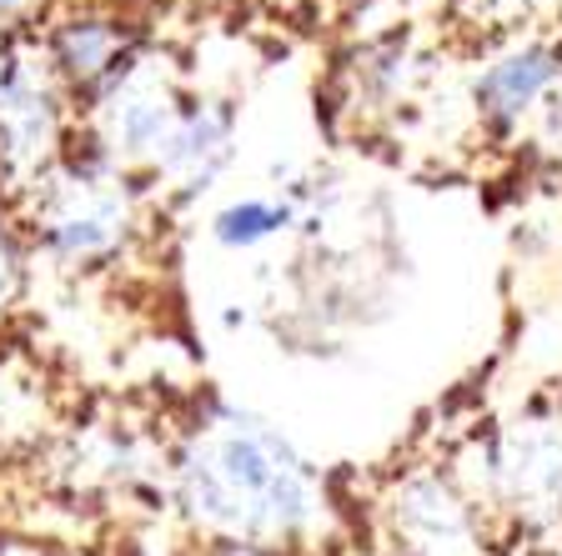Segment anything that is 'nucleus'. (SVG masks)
Returning a JSON list of instances; mask_svg holds the SVG:
<instances>
[{
    "mask_svg": "<svg viewBox=\"0 0 562 556\" xmlns=\"http://www.w3.org/2000/svg\"><path fill=\"white\" fill-rule=\"evenodd\" d=\"M176 507L222 546H296L322 532L327 497L312 462L271 421L216 406L191 427L171 466Z\"/></svg>",
    "mask_w": 562,
    "mask_h": 556,
    "instance_id": "nucleus-1",
    "label": "nucleus"
},
{
    "mask_svg": "<svg viewBox=\"0 0 562 556\" xmlns=\"http://www.w3.org/2000/svg\"><path fill=\"white\" fill-rule=\"evenodd\" d=\"M35 246L70 271L105 266L136 236V191L86 140V156L66 146L56 166L31 185Z\"/></svg>",
    "mask_w": 562,
    "mask_h": 556,
    "instance_id": "nucleus-2",
    "label": "nucleus"
},
{
    "mask_svg": "<svg viewBox=\"0 0 562 556\" xmlns=\"http://www.w3.org/2000/svg\"><path fill=\"white\" fill-rule=\"evenodd\" d=\"M472 452L482 462V476L457 481V487L477 507L487 497L497 511H513L527 526L562 522V421L522 417L482 436Z\"/></svg>",
    "mask_w": 562,
    "mask_h": 556,
    "instance_id": "nucleus-3",
    "label": "nucleus"
},
{
    "mask_svg": "<svg viewBox=\"0 0 562 556\" xmlns=\"http://www.w3.org/2000/svg\"><path fill=\"white\" fill-rule=\"evenodd\" d=\"M187 105L191 101L181 95L171 70L161 60L140 56L126 81L86 116L91 121V146L116 171H126V166H156V156L166 151V140H171Z\"/></svg>",
    "mask_w": 562,
    "mask_h": 556,
    "instance_id": "nucleus-4",
    "label": "nucleus"
},
{
    "mask_svg": "<svg viewBox=\"0 0 562 556\" xmlns=\"http://www.w3.org/2000/svg\"><path fill=\"white\" fill-rule=\"evenodd\" d=\"M386 522L412 556H468L477 542V501L452 472H412L386 497Z\"/></svg>",
    "mask_w": 562,
    "mask_h": 556,
    "instance_id": "nucleus-5",
    "label": "nucleus"
},
{
    "mask_svg": "<svg viewBox=\"0 0 562 556\" xmlns=\"http://www.w3.org/2000/svg\"><path fill=\"white\" fill-rule=\"evenodd\" d=\"M562 86V50L548 41H517L497 50L472 81V111L487 131L513 136L532 121Z\"/></svg>",
    "mask_w": 562,
    "mask_h": 556,
    "instance_id": "nucleus-6",
    "label": "nucleus"
},
{
    "mask_svg": "<svg viewBox=\"0 0 562 556\" xmlns=\"http://www.w3.org/2000/svg\"><path fill=\"white\" fill-rule=\"evenodd\" d=\"M232 146H236V116L232 105L222 101H191L176 121L171 140H166V151L156 156L151 171L161 181L181 185V191H206L222 166L232 161Z\"/></svg>",
    "mask_w": 562,
    "mask_h": 556,
    "instance_id": "nucleus-7",
    "label": "nucleus"
},
{
    "mask_svg": "<svg viewBox=\"0 0 562 556\" xmlns=\"http://www.w3.org/2000/svg\"><path fill=\"white\" fill-rule=\"evenodd\" d=\"M50 421V386L41 361L25 351H0V456L35 446Z\"/></svg>",
    "mask_w": 562,
    "mask_h": 556,
    "instance_id": "nucleus-8",
    "label": "nucleus"
},
{
    "mask_svg": "<svg viewBox=\"0 0 562 556\" xmlns=\"http://www.w3.org/2000/svg\"><path fill=\"white\" fill-rule=\"evenodd\" d=\"M292 226H296V206L271 201V196H246L211 216V241L226 246V251H257V246L277 241Z\"/></svg>",
    "mask_w": 562,
    "mask_h": 556,
    "instance_id": "nucleus-9",
    "label": "nucleus"
},
{
    "mask_svg": "<svg viewBox=\"0 0 562 556\" xmlns=\"http://www.w3.org/2000/svg\"><path fill=\"white\" fill-rule=\"evenodd\" d=\"M21 276H25V251H21V241H15V231L5 226V216H0V311L15 302Z\"/></svg>",
    "mask_w": 562,
    "mask_h": 556,
    "instance_id": "nucleus-10",
    "label": "nucleus"
},
{
    "mask_svg": "<svg viewBox=\"0 0 562 556\" xmlns=\"http://www.w3.org/2000/svg\"><path fill=\"white\" fill-rule=\"evenodd\" d=\"M41 15H46V0H0V41L11 35H35L41 31Z\"/></svg>",
    "mask_w": 562,
    "mask_h": 556,
    "instance_id": "nucleus-11",
    "label": "nucleus"
}]
</instances>
